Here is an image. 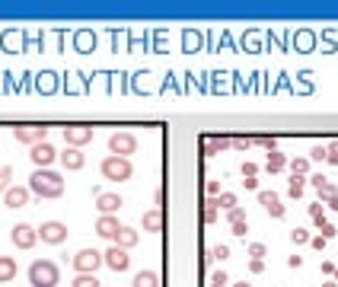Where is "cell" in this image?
Wrapping results in <instances>:
<instances>
[{"label": "cell", "instance_id": "1", "mask_svg": "<svg viewBox=\"0 0 338 287\" xmlns=\"http://www.w3.org/2000/svg\"><path fill=\"white\" fill-rule=\"evenodd\" d=\"M29 191L39 198H61L64 195V179L54 169H35L29 176Z\"/></svg>", "mask_w": 338, "mask_h": 287}, {"label": "cell", "instance_id": "2", "mask_svg": "<svg viewBox=\"0 0 338 287\" xmlns=\"http://www.w3.org/2000/svg\"><path fill=\"white\" fill-rule=\"evenodd\" d=\"M61 281V268L51 259H35L29 265V284L32 287H58Z\"/></svg>", "mask_w": 338, "mask_h": 287}, {"label": "cell", "instance_id": "3", "mask_svg": "<svg viewBox=\"0 0 338 287\" xmlns=\"http://www.w3.org/2000/svg\"><path fill=\"white\" fill-rule=\"evenodd\" d=\"M99 173H102V179H108V182H128L131 179V173H134V166H131V160L128 157H108L99 163Z\"/></svg>", "mask_w": 338, "mask_h": 287}, {"label": "cell", "instance_id": "4", "mask_svg": "<svg viewBox=\"0 0 338 287\" xmlns=\"http://www.w3.org/2000/svg\"><path fill=\"white\" fill-rule=\"evenodd\" d=\"M70 265H74L77 274H96V268L105 265V259H102L99 249H80V252L70 259Z\"/></svg>", "mask_w": 338, "mask_h": 287}, {"label": "cell", "instance_id": "5", "mask_svg": "<svg viewBox=\"0 0 338 287\" xmlns=\"http://www.w3.org/2000/svg\"><path fill=\"white\" fill-rule=\"evenodd\" d=\"M134 150H137V134H131V131H115V134H108V153H112V157H131Z\"/></svg>", "mask_w": 338, "mask_h": 287}, {"label": "cell", "instance_id": "6", "mask_svg": "<svg viewBox=\"0 0 338 287\" xmlns=\"http://www.w3.org/2000/svg\"><path fill=\"white\" fill-rule=\"evenodd\" d=\"M29 160H32V166H35V169H51V163L58 160L54 144H48V140H42V144H32V147H29Z\"/></svg>", "mask_w": 338, "mask_h": 287}, {"label": "cell", "instance_id": "7", "mask_svg": "<svg viewBox=\"0 0 338 287\" xmlns=\"http://www.w3.org/2000/svg\"><path fill=\"white\" fill-rule=\"evenodd\" d=\"M39 239H42V243H48V246H61L64 239H67V223H61V220H45V223L39 226Z\"/></svg>", "mask_w": 338, "mask_h": 287}, {"label": "cell", "instance_id": "8", "mask_svg": "<svg viewBox=\"0 0 338 287\" xmlns=\"http://www.w3.org/2000/svg\"><path fill=\"white\" fill-rule=\"evenodd\" d=\"M64 140L67 147H87L93 144V125H64Z\"/></svg>", "mask_w": 338, "mask_h": 287}, {"label": "cell", "instance_id": "9", "mask_svg": "<svg viewBox=\"0 0 338 287\" xmlns=\"http://www.w3.org/2000/svg\"><path fill=\"white\" fill-rule=\"evenodd\" d=\"M10 239H13L16 249H35V243H39V230L29 223H16L13 230H10Z\"/></svg>", "mask_w": 338, "mask_h": 287}, {"label": "cell", "instance_id": "10", "mask_svg": "<svg viewBox=\"0 0 338 287\" xmlns=\"http://www.w3.org/2000/svg\"><path fill=\"white\" fill-rule=\"evenodd\" d=\"M45 134H48V128L45 125H16L13 128V137L19 140V144H42L45 140Z\"/></svg>", "mask_w": 338, "mask_h": 287}, {"label": "cell", "instance_id": "11", "mask_svg": "<svg viewBox=\"0 0 338 287\" xmlns=\"http://www.w3.org/2000/svg\"><path fill=\"white\" fill-rule=\"evenodd\" d=\"M102 259H105V265L112 268V271H128L131 268V259H128V249H118V246H108L105 252H102Z\"/></svg>", "mask_w": 338, "mask_h": 287}, {"label": "cell", "instance_id": "12", "mask_svg": "<svg viewBox=\"0 0 338 287\" xmlns=\"http://www.w3.org/2000/svg\"><path fill=\"white\" fill-rule=\"evenodd\" d=\"M118 230H122V223H118L115 214H99V217H96V236H102V239H115Z\"/></svg>", "mask_w": 338, "mask_h": 287}, {"label": "cell", "instance_id": "13", "mask_svg": "<svg viewBox=\"0 0 338 287\" xmlns=\"http://www.w3.org/2000/svg\"><path fill=\"white\" fill-rule=\"evenodd\" d=\"M29 195H32L29 185H10V188L4 191V205H7L10 211H16V208H22V205L29 201Z\"/></svg>", "mask_w": 338, "mask_h": 287}, {"label": "cell", "instance_id": "14", "mask_svg": "<svg viewBox=\"0 0 338 287\" xmlns=\"http://www.w3.org/2000/svg\"><path fill=\"white\" fill-rule=\"evenodd\" d=\"M96 211L99 214L122 211V195H115V191H99V195H96Z\"/></svg>", "mask_w": 338, "mask_h": 287}, {"label": "cell", "instance_id": "15", "mask_svg": "<svg viewBox=\"0 0 338 287\" xmlns=\"http://www.w3.org/2000/svg\"><path fill=\"white\" fill-rule=\"evenodd\" d=\"M58 157H61L64 169H70V173H80L83 166H87V157H83V150H77V147H64V153H58Z\"/></svg>", "mask_w": 338, "mask_h": 287}, {"label": "cell", "instance_id": "16", "mask_svg": "<svg viewBox=\"0 0 338 287\" xmlns=\"http://www.w3.org/2000/svg\"><path fill=\"white\" fill-rule=\"evenodd\" d=\"M137 239H140V236H137V230H131V226H122L112 243H115L118 249H131V246H137Z\"/></svg>", "mask_w": 338, "mask_h": 287}, {"label": "cell", "instance_id": "17", "mask_svg": "<svg viewBox=\"0 0 338 287\" xmlns=\"http://www.w3.org/2000/svg\"><path fill=\"white\" fill-rule=\"evenodd\" d=\"M16 259H10V255H0V284H10L16 278Z\"/></svg>", "mask_w": 338, "mask_h": 287}, {"label": "cell", "instance_id": "18", "mask_svg": "<svg viewBox=\"0 0 338 287\" xmlns=\"http://www.w3.org/2000/svg\"><path fill=\"white\" fill-rule=\"evenodd\" d=\"M131 287H160V274L156 271H137Z\"/></svg>", "mask_w": 338, "mask_h": 287}, {"label": "cell", "instance_id": "19", "mask_svg": "<svg viewBox=\"0 0 338 287\" xmlns=\"http://www.w3.org/2000/svg\"><path fill=\"white\" fill-rule=\"evenodd\" d=\"M303 188H306V176H291V182H287V198L300 201L303 198Z\"/></svg>", "mask_w": 338, "mask_h": 287}, {"label": "cell", "instance_id": "20", "mask_svg": "<svg viewBox=\"0 0 338 287\" xmlns=\"http://www.w3.org/2000/svg\"><path fill=\"white\" fill-rule=\"evenodd\" d=\"M265 169H268L271 176H277V173H284L287 169V157H284V153H268V163H265Z\"/></svg>", "mask_w": 338, "mask_h": 287}, {"label": "cell", "instance_id": "21", "mask_svg": "<svg viewBox=\"0 0 338 287\" xmlns=\"http://www.w3.org/2000/svg\"><path fill=\"white\" fill-rule=\"evenodd\" d=\"M144 230H147V233H160L163 230V214L160 211H147V214H144Z\"/></svg>", "mask_w": 338, "mask_h": 287}, {"label": "cell", "instance_id": "22", "mask_svg": "<svg viewBox=\"0 0 338 287\" xmlns=\"http://www.w3.org/2000/svg\"><path fill=\"white\" fill-rule=\"evenodd\" d=\"M287 169H291V176H309V160H287Z\"/></svg>", "mask_w": 338, "mask_h": 287}, {"label": "cell", "instance_id": "23", "mask_svg": "<svg viewBox=\"0 0 338 287\" xmlns=\"http://www.w3.org/2000/svg\"><path fill=\"white\" fill-rule=\"evenodd\" d=\"M309 217H313V223H316V226L329 223V220H325V208H322V201H313V205H309Z\"/></svg>", "mask_w": 338, "mask_h": 287}, {"label": "cell", "instance_id": "24", "mask_svg": "<svg viewBox=\"0 0 338 287\" xmlns=\"http://www.w3.org/2000/svg\"><path fill=\"white\" fill-rule=\"evenodd\" d=\"M217 208H223V211L236 208V195L233 191H220V195H217Z\"/></svg>", "mask_w": 338, "mask_h": 287}, {"label": "cell", "instance_id": "25", "mask_svg": "<svg viewBox=\"0 0 338 287\" xmlns=\"http://www.w3.org/2000/svg\"><path fill=\"white\" fill-rule=\"evenodd\" d=\"M74 287H102V284H99V278H96V274H77V278H74Z\"/></svg>", "mask_w": 338, "mask_h": 287}, {"label": "cell", "instance_id": "26", "mask_svg": "<svg viewBox=\"0 0 338 287\" xmlns=\"http://www.w3.org/2000/svg\"><path fill=\"white\" fill-rule=\"evenodd\" d=\"M291 243H294V246H303V243H309V233L303 230V226H294V230H291Z\"/></svg>", "mask_w": 338, "mask_h": 287}, {"label": "cell", "instance_id": "27", "mask_svg": "<svg viewBox=\"0 0 338 287\" xmlns=\"http://www.w3.org/2000/svg\"><path fill=\"white\" fill-rule=\"evenodd\" d=\"M325 163L338 166V140H329V144H325Z\"/></svg>", "mask_w": 338, "mask_h": 287}, {"label": "cell", "instance_id": "28", "mask_svg": "<svg viewBox=\"0 0 338 287\" xmlns=\"http://www.w3.org/2000/svg\"><path fill=\"white\" fill-rule=\"evenodd\" d=\"M259 205L262 208H274L277 205V195H274V191H259Z\"/></svg>", "mask_w": 338, "mask_h": 287}, {"label": "cell", "instance_id": "29", "mask_svg": "<svg viewBox=\"0 0 338 287\" xmlns=\"http://www.w3.org/2000/svg\"><path fill=\"white\" fill-rule=\"evenodd\" d=\"M325 160V147H322V144H313V147H309V163H322Z\"/></svg>", "mask_w": 338, "mask_h": 287}, {"label": "cell", "instance_id": "30", "mask_svg": "<svg viewBox=\"0 0 338 287\" xmlns=\"http://www.w3.org/2000/svg\"><path fill=\"white\" fill-rule=\"evenodd\" d=\"M211 287H230V278H227V271H214V274H211Z\"/></svg>", "mask_w": 338, "mask_h": 287}, {"label": "cell", "instance_id": "31", "mask_svg": "<svg viewBox=\"0 0 338 287\" xmlns=\"http://www.w3.org/2000/svg\"><path fill=\"white\" fill-rule=\"evenodd\" d=\"M309 185H313V188H316V191H322L325 185H329V179H325L322 173H313V176H309Z\"/></svg>", "mask_w": 338, "mask_h": 287}, {"label": "cell", "instance_id": "32", "mask_svg": "<svg viewBox=\"0 0 338 287\" xmlns=\"http://www.w3.org/2000/svg\"><path fill=\"white\" fill-rule=\"evenodd\" d=\"M227 220H230V223H239V220H246V211L243 208H230V211H227Z\"/></svg>", "mask_w": 338, "mask_h": 287}, {"label": "cell", "instance_id": "33", "mask_svg": "<svg viewBox=\"0 0 338 287\" xmlns=\"http://www.w3.org/2000/svg\"><path fill=\"white\" fill-rule=\"evenodd\" d=\"M230 226H233V236H239V239H246V236H249V223H246V220L230 223Z\"/></svg>", "mask_w": 338, "mask_h": 287}, {"label": "cell", "instance_id": "34", "mask_svg": "<svg viewBox=\"0 0 338 287\" xmlns=\"http://www.w3.org/2000/svg\"><path fill=\"white\" fill-rule=\"evenodd\" d=\"M211 259H217V262H220V259H230V246H214V249H211Z\"/></svg>", "mask_w": 338, "mask_h": 287}, {"label": "cell", "instance_id": "35", "mask_svg": "<svg viewBox=\"0 0 338 287\" xmlns=\"http://www.w3.org/2000/svg\"><path fill=\"white\" fill-rule=\"evenodd\" d=\"M204 191H208V198H217V195H220V182H214V179L204 182Z\"/></svg>", "mask_w": 338, "mask_h": 287}, {"label": "cell", "instance_id": "36", "mask_svg": "<svg viewBox=\"0 0 338 287\" xmlns=\"http://www.w3.org/2000/svg\"><path fill=\"white\" fill-rule=\"evenodd\" d=\"M249 255L252 259H265V246L262 243H249Z\"/></svg>", "mask_w": 338, "mask_h": 287}, {"label": "cell", "instance_id": "37", "mask_svg": "<svg viewBox=\"0 0 338 287\" xmlns=\"http://www.w3.org/2000/svg\"><path fill=\"white\" fill-rule=\"evenodd\" d=\"M249 271H252V274H262V271H265V259H252V262H249Z\"/></svg>", "mask_w": 338, "mask_h": 287}, {"label": "cell", "instance_id": "38", "mask_svg": "<svg viewBox=\"0 0 338 287\" xmlns=\"http://www.w3.org/2000/svg\"><path fill=\"white\" fill-rule=\"evenodd\" d=\"M319 236H322V239H332V236H335V226H332V223H322V226H319Z\"/></svg>", "mask_w": 338, "mask_h": 287}, {"label": "cell", "instance_id": "39", "mask_svg": "<svg viewBox=\"0 0 338 287\" xmlns=\"http://www.w3.org/2000/svg\"><path fill=\"white\" fill-rule=\"evenodd\" d=\"M259 144H262V147L268 150V153H274V150H277V140H274V137H262Z\"/></svg>", "mask_w": 338, "mask_h": 287}, {"label": "cell", "instance_id": "40", "mask_svg": "<svg viewBox=\"0 0 338 287\" xmlns=\"http://www.w3.org/2000/svg\"><path fill=\"white\" fill-rule=\"evenodd\" d=\"M325 243H329V239H322V236H309V246H313V249H319V252L325 249Z\"/></svg>", "mask_w": 338, "mask_h": 287}, {"label": "cell", "instance_id": "41", "mask_svg": "<svg viewBox=\"0 0 338 287\" xmlns=\"http://www.w3.org/2000/svg\"><path fill=\"white\" fill-rule=\"evenodd\" d=\"M268 214H271V217H277V220H281V217H284V214H287V211H284V205H281V201H277V205H274V208H268Z\"/></svg>", "mask_w": 338, "mask_h": 287}, {"label": "cell", "instance_id": "42", "mask_svg": "<svg viewBox=\"0 0 338 287\" xmlns=\"http://www.w3.org/2000/svg\"><path fill=\"white\" fill-rule=\"evenodd\" d=\"M256 173H259V166H256V163H249V160H246V163H243V176L249 179V176H256Z\"/></svg>", "mask_w": 338, "mask_h": 287}, {"label": "cell", "instance_id": "43", "mask_svg": "<svg viewBox=\"0 0 338 287\" xmlns=\"http://www.w3.org/2000/svg\"><path fill=\"white\" fill-rule=\"evenodd\" d=\"M287 265H291V268H294V271H297V268H300V265H303V259H300V255H291V259H287Z\"/></svg>", "mask_w": 338, "mask_h": 287}, {"label": "cell", "instance_id": "44", "mask_svg": "<svg viewBox=\"0 0 338 287\" xmlns=\"http://www.w3.org/2000/svg\"><path fill=\"white\" fill-rule=\"evenodd\" d=\"M335 268H338L335 262H322V274H335Z\"/></svg>", "mask_w": 338, "mask_h": 287}, {"label": "cell", "instance_id": "45", "mask_svg": "<svg viewBox=\"0 0 338 287\" xmlns=\"http://www.w3.org/2000/svg\"><path fill=\"white\" fill-rule=\"evenodd\" d=\"M322 205H329V211H338V195H332V198H325Z\"/></svg>", "mask_w": 338, "mask_h": 287}, {"label": "cell", "instance_id": "46", "mask_svg": "<svg viewBox=\"0 0 338 287\" xmlns=\"http://www.w3.org/2000/svg\"><path fill=\"white\" fill-rule=\"evenodd\" d=\"M322 287H338V281H335V278H329V281H322Z\"/></svg>", "mask_w": 338, "mask_h": 287}, {"label": "cell", "instance_id": "47", "mask_svg": "<svg viewBox=\"0 0 338 287\" xmlns=\"http://www.w3.org/2000/svg\"><path fill=\"white\" fill-rule=\"evenodd\" d=\"M230 287H249V284H246V281H236V284H230Z\"/></svg>", "mask_w": 338, "mask_h": 287}, {"label": "cell", "instance_id": "48", "mask_svg": "<svg viewBox=\"0 0 338 287\" xmlns=\"http://www.w3.org/2000/svg\"><path fill=\"white\" fill-rule=\"evenodd\" d=\"M4 191H7V185H4V182H0V195H4Z\"/></svg>", "mask_w": 338, "mask_h": 287}, {"label": "cell", "instance_id": "49", "mask_svg": "<svg viewBox=\"0 0 338 287\" xmlns=\"http://www.w3.org/2000/svg\"><path fill=\"white\" fill-rule=\"evenodd\" d=\"M332 278H335V281H338V268H335V274H332Z\"/></svg>", "mask_w": 338, "mask_h": 287}]
</instances>
